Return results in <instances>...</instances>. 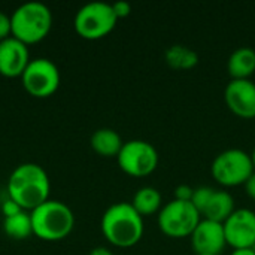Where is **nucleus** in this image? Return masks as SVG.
Masks as SVG:
<instances>
[{"mask_svg": "<svg viewBox=\"0 0 255 255\" xmlns=\"http://www.w3.org/2000/svg\"><path fill=\"white\" fill-rule=\"evenodd\" d=\"M254 172L251 154L238 148L220 152L211 166L212 178L223 187L245 185Z\"/></svg>", "mask_w": 255, "mask_h": 255, "instance_id": "6", "label": "nucleus"}, {"mask_svg": "<svg viewBox=\"0 0 255 255\" xmlns=\"http://www.w3.org/2000/svg\"><path fill=\"white\" fill-rule=\"evenodd\" d=\"M33 235L40 241L57 242L66 239L75 227L72 209L58 200H46L30 212Z\"/></svg>", "mask_w": 255, "mask_h": 255, "instance_id": "3", "label": "nucleus"}, {"mask_svg": "<svg viewBox=\"0 0 255 255\" xmlns=\"http://www.w3.org/2000/svg\"><path fill=\"white\" fill-rule=\"evenodd\" d=\"M227 70L232 79H250L255 72V51L250 46L238 48L227 61Z\"/></svg>", "mask_w": 255, "mask_h": 255, "instance_id": "15", "label": "nucleus"}, {"mask_svg": "<svg viewBox=\"0 0 255 255\" xmlns=\"http://www.w3.org/2000/svg\"><path fill=\"white\" fill-rule=\"evenodd\" d=\"M3 230L4 235L13 241H24L30 235H33L31 227V217L25 211H21L16 215L6 217L3 221Z\"/></svg>", "mask_w": 255, "mask_h": 255, "instance_id": "19", "label": "nucleus"}, {"mask_svg": "<svg viewBox=\"0 0 255 255\" xmlns=\"http://www.w3.org/2000/svg\"><path fill=\"white\" fill-rule=\"evenodd\" d=\"M227 247L233 250L255 248V212L251 209H236L224 223Z\"/></svg>", "mask_w": 255, "mask_h": 255, "instance_id": "10", "label": "nucleus"}, {"mask_svg": "<svg viewBox=\"0 0 255 255\" xmlns=\"http://www.w3.org/2000/svg\"><path fill=\"white\" fill-rule=\"evenodd\" d=\"M190 241L196 255H220L227 247L224 226L203 218L190 236Z\"/></svg>", "mask_w": 255, "mask_h": 255, "instance_id": "12", "label": "nucleus"}, {"mask_svg": "<svg viewBox=\"0 0 255 255\" xmlns=\"http://www.w3.org/2000/svg\"><path fill=\"white\" fill-rule=\"evenodd\" d=\"M224 100L236 117L255 118V82L251 79H232L224 90Z\"/></svg>", "mask_w": 255, "mask_h": 255, "instance_id": "11", "label": "nucleus"}, {"mask_svg": "<svg viewBox=\"0 0 255 255\" xmlns=\"http://www.w3.org/2000/svg\"><path fill=\"white\" fill-rule=\"evenodd\" d=\"M200 221L202 215L191 202H181L175 199L160 209L157 218L161 233L172 239L190 238Z\"/></svg>", "mask_w": 255, "mask_h": 255, "instance_id": "7", "label": "nucleus"}, {"mask_svg": "<svg viewBox=\"0 0 255 255\" xmlns=\"http://www.w3.org/2000/svg\"><path fill=\"white\" fill-rule=\"evenodd\" d=\"M131 206L136 209V212L140 217H151L163 208L161 194L154 187H142L139 188L131 200Z\"/></svg>", "mask_w": 255, "mask_h": 255, "instance_id": "17", "label": "nucleus"}, {"mask_svg": "<svg viewBox=\"0 0 255 255\" xmlns=\"http://www.w3.org/2000/svg\"><path fill=\"white\" fill-rule=\"evenodd\" d=\"M117 161L120 169L128 176L145 178L158 167L160 155L152 143L134 139L124 142Z\"/></svg>", "mask_w": 255, "mask_h": 255, "instance_id": "8", "label": "nucleus"}, {"mask_svg": "<svg viewBox=\"0 0 255 255\" xmlns=\"http://www.w3.org/2000/svg\"><path fill=\"white\" fill-rule=\"evenodd\" d=\"M245 190H247V194L255 200V172L250 176V179L245 182Z\"/></svg>", "mask_w": 255, "mask_h": 255, "instance_id": "24", "label": "nucleus"}, {"mask_svg": "<svg viewBox=\"0 0 255 255\" xmlns=\"http://www.w3.org/2000/svg\"><path fill=\"white\" fill-rule=\"evenodd\" d=\"M164 60L175 70H191L199 63V54L184 45H172L164 52Z\"/></svg>", "mask_w": 255, "mask_h": 255, "instance_id": "18", "label": "nucleus"}, {"mask_svg": "<svg viewBox=\"0 0 255 255\" xmlns=\"http://www.w3.org/2000/svg\"><path fill=\"white\" fill-rule=\"evenodd\" d=\"M90 145L96 154L106 157V158H111V157H118L124 142L115 130L99 128L93 133Z\"/></svg>", "mask_w": 255, "mask_h": 255, "instance_id": "16", "label": "nucleus"}, {"mask_svg": "<svg viewBox=\"0 0 255 255\" xmlns=\"http://www.w3.org/2000/svg\"><path fill=\"white\" fill-rule=\"evenodd\" d=\"M235 211V199L232 197V194L224 190L212 188L205 206L200 211V215L203 220L223 224Z\"/></svg>", "mask_w": 255, "mask_h": 255, "instance_id": "14", "label": "nucleus"}, {"mask_svg": "<svg viewBox=\"0 0 255 255\" xmlns=\"http://www.w3.org/2000/svg\"><path fill=\"white\" fill-rule=\"evenodd\" d=\"M90 255H114V253L105 247H97V248H93L90 251Z\"/></svg>", "mask_w": 255, "mask_h": 255, "instance_id": "25", "label": "nucleus"}, {"mask_svg": "<svg viewBox=\"0 0 255 255\" xmlns=\"http://www.w3.org/2000/svg\"><path fill=\"white\" fill-rule=\"evenodd\" d=\"M12 36V25L10 16L0 10V42Z\"/></svg>", "mask_w": 255, "mask_h": 255, "instance_id": "21", "label": "nucleus"}, {"mask_svg": "<svg viewBox=\"0 0 255 255\" xmlns=\"http://www.w3.org/2000/svg\"><path fill=\"white\" fill-rule=\"evenodd\" d=\"M21 82L30 96L36 99H46L60 87V70L54 61L39 57L30 60L21 76Z\"/></svg>", "mask_w": 255, "mask_h": 255, "instance_id": "9", "label": "nucleus"}, {"mask_svg": "<svg viewBox=\"0 0 255 255\" xmlns=\"http://www.w3.org/2000/svg\"><path fill=\"white\" fill-rule=\"evenodd\" d=\"M21 211H24V209H21L13 200H10V199H7L4 203H3V206H1V212H3V215H4V218L6 217H12V215H16V214H19Z\"/></svg>", "mask_w": 255, "mask_h": 255, "instance_id": "23", "label": "nucleus"}, {"mask_svg": "<svg viewBox=\"0 0 255 255\" xmlns=\"http://www.w3.org/2000/svg\"><path fill=\"white\" fill-rule=\"evenodd\" d=\"M12 37L24 45H34L43 40L52 27V13L40 1H27L18 6L10 15Z\"/></svg>", "mask_w": 255, "mask_h": 255, "instance_id": "4", "label": "nucleus"}, {"mask_svg": "<svg viewBox=\"0 0 255 255\" xmlns=\"http://www.w3.org/2000/svg\"><path fill=\"white\" fill-rule=\"evenodd\" d=\"M30 63L27 45L15 37L0 42V75L4 78H21Z\"/></svg>", "mask_w": 255, "mask_h": 255, "instance_id": "13", "label": "nucleus"}, {"mask_svg": "<svg viewBox=\"0 0 255 255\" xmlns=\"http://www.w3.org/2000/svg\"><path fill=\"white\" fill-rule=\"evenodd\" d=\"M251 158H253V164H254V169H255V148H254V151H253V154H251Z\"/></svg>", "mask_w": 255, "mask_h": 255, "instance_id": "27", "label": "nucleus"}, {"mask_svg": "<svg viewBox=\"0 0 255 255\" xmlns=\"http://www.w3.org/2000/svg\"><path fill=\"white\" fill-rule=\"evenodd\" d=\"M230 255H255V248H245V250H233Z\"/></svg>", "mask_w": 255, "mask_h": 255, "instance_id": "26", "label": "nucleus"}, {"mask_svg": "<svg viewBox=\"0 0 255 255\" xmlns=\"http://www.w3.org/2000/svg\"><path fill=\"white\" fill-rule=\"evenodd\" d=\"M51 182L43 167L36 163H24L13 169L7 179V196L21 209L33 211L49 200Z\"/></svg>", "mask_w": 255, "mask_h": 255, "instance_id": "1", "label": "nucleus"}, {"mask_svg": "<svg viewBox=\"0 0 255 255\" xmlns=\"http://www.w3.org/2000/svg\"><path fill=\"white\" fill-rule=\"evenodd\" d=\"M193 194H194V188L187 185V184H181L175 188V200H181V202H191L193 200Z\"/></svg>", "mask_w": 255, "mask_h": 255, "instance_id": "20", "label": "nucleus"}, {"mask_svg": "<svg viewBox=\"0 0 255 255\" xmlns=\"http://www.w3.org/2000/svg\"><path fill=\"white\" fill-rule=\"evenodd\" d=\"M118 19L112 4L105 1H91L84 4L75 15V31L87 40L106 37L117 25Z\"/></svg>", "mask_w": 255, "mask_h": 255, "instance_id": "5", "label": "nucleus"}, {"mask_svg": "<svg viewBox=\"0 0 255 255\" xmlns=\"http://www.w3.org/2000/svg\"><path fill=\"white\" fill-rule=\"evenodd\" d=\"M100 229L111 245L117 248H131L139 244L143 236V217L136 212L131 203L120 202L105 211Z\"/></svg>", "mask_w": 255, "mask_h": 255, "instance_id": "2", "label": "nucleus"}, {"mask_svg": "<svg viewBox=\"0 0 255 255\" xmlns=\"http://www.w3.org/2000/svg\"><path fill=\"white\" fill-rule=\"evenodd\" d=\"M112 9H114V13L117 16V19H121V18H127L131 12V4L128 1H115L112 3Z\"/></svg>", "mask_w": 255, "mask_h": 255, "instance_id": "22", "label": "nucleus"}]
</instances>
